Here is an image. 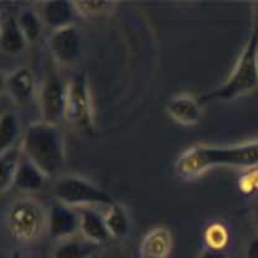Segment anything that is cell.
<instances>
[{"mask_svg":"<svg viewBox=\"0 0 258 258\" xmlns=\"http://www.w3.org/2000/svg\"><path fill=\"white\" fill-rule=\"evenodd\" d=\"M219 166L243 169L258 166V141L235 145L195 144L187 148L175 161V170L185 179H195Z\"/></svg>","mask_w":258,"mask_h":258,"instance_id":"1","label":"cell"},{"mask_svg":"<svg viewBox=\"0 0 258 258\" xmlns=\"http://www.w3.org/2000/svg\"><path fill=\"white\" fill-rule=\"evenodd\" d=\"M21 150L47 177H55L66 164L64 137L58 124L36 120L28 125Z\"/></svg>","mask_w":258,"mask_h":258,"instance_id":"2","label":"cell"},{"mask_svg":"<svg viewBox=\"0 0 258 258\" xmlns=\"http://www.w3.org/2000/svg\"><path fill=\"white\" fill-rule=\"evenodd\" d=\"M258 88V24L244 45L230 77L219 87L198 97L200 103L232 101Z\"/></svg>","mask_w":258,"mask_h":258,"instance_id":"3","label":"cell"},{"mask_svg":"<svg viewBox=\"0 0 258 258\" xmlns=\"http://www.w3.org/2000/svg\"><path fill=\"white\" fill-rule=\"evenodd\" d=\"M8 235L21 244L37 241L47 232V210L37 200L23 198L13 201L4 214Z\"/></svg>","mask_w":258,"mask_h":258,"instance_id":"4","label":"cell"},{"mask_svg":"<svg viewBox=\"0 0 258 258\" xmlns=\"http://www.w3.org/2000/svg\"><path fill=\"white\" fill-rule=\"evenodd\" d=\"M52 195L56 201L74 209L111 206L114 198L95 182L79 175L58 176L52 185Z\"/></svg>","mask_w":258,"mask_h":258,"instance_id":"5","label":"cell"},{"mask_svg":"<svg viewBox=\"0 0 258 258\" xmlns=\"http://www.w3.org/2000/svg\"><path fill=\"white\" fill-rule=\"evenodd\" d=\"M64 119L81 133L87 136L95 134L96 125L92 98L85 72H77L67 82Z\"/></svg>","mask_w":258,"mask_h":258,"instance_id":"6","label":"cell"},{"mask_svg":"<svg viewBox=\"0 0 258 258\" xmlns=\"http://www.w3.org/2000/svg\"><path fill=\"white\" fill-rule=\"evenodd\" d=\"M37 97L41 120L58 124L64 119L67 82H63L60 75L50 72L42 81Z\"/></svg>","mask_w":258,"mask_h":258,"instance_id":"7","label":"cell"},{"mask_svg":"<svg viewBox=\"0 0 258 258\" xmlns=\"http://www.w3.org/2000/svg\"><path fill=\"white\" fill-rule=\"evenodd\" d=\"M50 55L58 64L71 66L79 60L82 47V35L77 25L51 31L47 39Z\"/></svg>","mask_w":258,"mask_h":258,"instance_id":"8","label":"cell"},{"mask_svg":"<svg viewBox=\"0 0 258 258\" xmlns=\"http://www.w3.org/2000/svg\"><path fill=\"white\" fill-rule=\"evenodd\" d=\"M80 231V212L77 209L55 201L47 210V233L52 240L62 241L75 237Z\"/></svg>","mask_w":258,"mask_h":258,"instance_id":"9","label":"cell"},{"mask_svg":"<svg viewBox=\"0 0 258 258\" xmlns=\"http://www.w3.org/2000/svg\"><path fill=\"white\" fill-rule=\"evenodd\" d=\"M35 77L28 67H16L3 76V90L16 104L28 103L35 95Z\"/></svg>","mask_w":258,"mask_h":258,"instance_id":"10","label":"cell"},{"mask_svg":"<svg viewBox=\"0 0 258 258\" xmlns=\"http://www.w3.org/2000/svg\"><path fill=\"white\" fill-rule=\"evenodd\" d=\"M165 111L169 117L181 125H195L203 115V104L198 97L179 93L168 99Z\"/></svg>","mask_w":258,"mask_h":258,"instance_id":"11","label":"cell"},{"mask_svg":"<svg viewBox=\"0 0 258 258\" xmlns=\"http://www.w3.org/2000/svg\"><path fill=\"white\" fill-rule=\"evenodd\" d=\"M40 16L44 25L51 29V31L67 26L76 25L75 21L79 18L74 2L69 0H47L41 4Z\"/></svg>","mask_w":258,"mask_h":258,"instance_id":"12","label":"cell"},{"mask_svg":"<svg viewBox=\"0 0 258 258\" xmlns=\"http://www.w3.org/2000/svg\"><path fill=\"white\" fill-rule=\"evenodd\" d=\"M173 248V235L166 227H154L144 236L139 247L141 258H168Z\"/></svg>","mask_w":258,"mask_h":258,"instance_id":"13","label":"cell"},{"mask_svg":"<svg viewBox=\"0 0 258 258\" xmlns=\"http://www.w3.org/2000/svg\"><path fill=\"white\" fill-rule=\"evenodd\" d=\"M80 212V232L86 240L99 244L112 238L106 220L95 208L79 209Z\"/></svg>","mask_w":258,"mask_h":258,"instance_id":"14","label":"cell"},{"mask_svg":"<svg viewBox=\"0 0 258 258\" xmlns=\"http://www.w3.org/2000/svg\"><path fill=\"white\" fill-rule=\"evenodd\" d=\"M47 179L48 177L23 153L13 186L19 191L36 192L44 187Z\"/></svg>","mask_w":258,"mask_h":258,"instance_id":"15","label":"cell"},{"mask_svg":"<svg viewBox=\"0 0 258 258\" xmlns=\"http://www.w3.org/2000/svg\"><path fill=\"white\" fill-rule=\"evenodd\" d=\"M28 44V40L18 23V18L14 15H9L7 19H4L2 23V31H0L2 50L7 55L16 56L25 51Z\"/></svg>","mask_w":258,"mask_h":258,"instance_id":"16","label":"cell"},{"mask_svg":"<svg viewBox=\"0 0 258 258\" xmlns=\"http://www.w3.org/2000/svg\"><path fill=\"white\" fill-rule=\"evenodd\" d=\"M99 244L86 240L83 236L58 241L51 252L50 258H92Z\"/></svg>","mask_w":258,"mask_h":258,"instance_id":"17","label":"cell"},{"mask_svg":"<svg viewBox=\"0 0 258 258\" xmlns=\"http://www.w3.org/2000/svg\"><path fill=\"white\" fill-rule=\"evenodd\" d=\"M21 154H23V150H21V147H18V145L0 154V190L2 192H5L10 187H13Z\"/></svg>","mask_w":258,"mask_h":258,"instance_id":"18","label":"cell"},{"mask_svg":"<svg viewBox=\"0 0 258 258\" xmlns=\"http://www.w3.org/2000/svg\"><path fill=\"white\" fill-rule=\"evenodd\" d=\"M20 134V122L14 112H4L0 118V154L16 147Z\"/></svg>","mask_w":258,"mask_h":258,"instance_id":"19","label":"cell"},{"mask_svg":"<svg viewBox=\"0 0 258 258\" xmlns=\"http://www.w3.org/2000/svg\"><path fill=\"white\" fill-rule=\"evenodd\" d=\"M104 220H106L107 228H108L112 237H124L129 232L131 224H129L128 212L117 201L109 206L108 211L104 216Z\"/></svg>","mask_w":258,"mask_h":258,"instance_id":"20","label":"cell"},{"mask_svg":"<svg viewBox=\"0 0 258 258\" xmlns=\"http://www.w3.org/2000/svg\"><path fill=\"white\" fill-rule=\"evenodd\" d=\"M16 18H18L19 25H20V29L23 30L29 44L36 41L41 35L42 24H44L40 13L31 8H26V9L21 10Z\"/></svg>","mask_w":258,"mask_h":258,"instance_id":"21","label":"cell"},{"mask_svg":"<svg viewBox=\"0 0 258 258\" xmlns=\"http://www.w3.org/2000/svg\"><path fill=\"white\" fill-rule=\"evenodd\" d=\"M74 3L81 18L109 15L115 7V2L112 0H79Z\"/></svg>","mask_w":258,"mask_h":258,"instance_id":"22","label":"cell"},{"mask_svg":"<svg viewBox=\"0 0 258 258\" xmlns=\"http://www.w3.org/2000/svg\"><path fill=\"white\" fill-rule=\"evenodd\" d=\"M206 247L214 249H226L228 241H230V233L227 227L220 222H214L209 226L204 233Z\"/></svg>","mask_w":258,"mask_h":258,"instance_id":"23","label":"cell"},{"mask_svg":"<svg viewBox=\"0 0 258 258\" xmlns=\"http://www.w3.org/2000/svg\"><path fill=\"white\" fill-rule=\"evenodd\" d=\"M238 185H240L241 191L247 194V195L258 194V166L244 171V174L238 181Z\"/></svg>","mask_w":258,"mask_h":258,"instance_id":"24","label":"cell"},{"mask_svg":"<svg viewBox=\"0 0 258 258\" xmlns=\"http://www.w3.org/2000/svg\"><path fill=\"white\" fill-rule=\"evenodd\" d=\"M198 258H228L226 249H214L205 247Z\"/></svg>","mask_w":258,"mask_h":258,"instance_id":"25","label":"cell"},{"mask_svg":"<svg viewBox=\"0 0 258 258\" xmlns=\"http://www.w3.org/2000/svg\"><path fill=\"white\" fill-rule=\"evenodd\" d=\"M244 258H258V237L252 238L248 242Z\"/></svg>","mask_w":258,"mask_h":258,"instance_id":"26","label":"cell"},{"mask_svg":"<svg viewBox=\"0 0 258 258\" xmlns=\"http://www.w3.org/2000/svg\"><path fill=\"white\" fill-rule=\"evenodd\" d=\"M254 7H256V9H254V10H256V14L258 16V2L254 3Z\"/></svg>","mask_w":258,"mask_h":258,"instance_id":"27","label":"cell"},{"mask_svg":"<svg viewBox=\"0 0 258 258\" xmlns=\"http://www.w3.org/2000/svg\"><path fill=\"white\" fill-rule=\"evenodd\" d=\"M256 217H257V221H258V205H257V209H256Z\"/></svg>","mask_w":258,"mask_h":258,"instance_id":"28","label":"cell"}]
</instances>
